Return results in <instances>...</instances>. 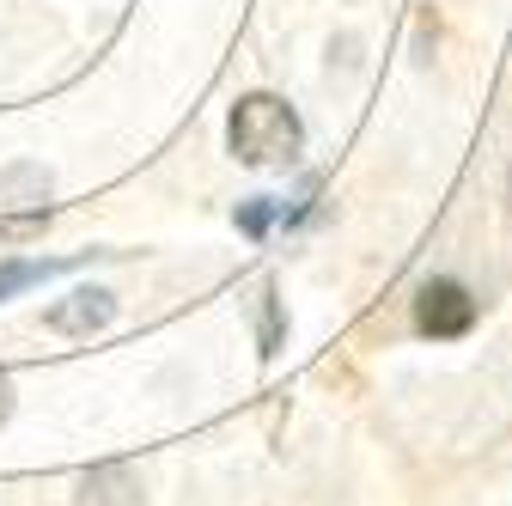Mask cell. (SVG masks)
Here are the masks:
<instances>
[{"label": "cell", "instance_id": "cell-1", "mask_svg": "<svg viewBox=\"0 0 512 506\" xmlns=\"http://www.w3.org/2000/svg\"><path fill=\"white\" fill-rule=\"evenodd\" d=\"M299 141H305V129H299L293 104H281L275 92L238 98V110H232V153L244 165H287L299 153Z\"/></svg>", "mask_w": 512, "mask_h": 506}, {"label": "cell", "instance_id": "cell-2", "mask_svg": "<svg viewBox=\"0 0 512 506\" xmlns=\"http://www.w3.org/2000/svg\"><path fill=\"white\" fill-rule=\"evenodd\" d=\"M476 324V299L458 281H427L415 293V330L421 336H464Z\"/></svg>", "mask_w": 512, "mask_h": 506}, {"label": "cell", "instance_id": "cell-3", "mask_svg": "<svg viewBox=\"0 0 512 506\" xmlns=\"http://www.w3.org/2000/svg\"><path fill=\"white\" fill-rule=\"evenodd\" d=\"M110 318H116V299H110L104 287H80V293L55 299V305L43 311V324H49L55 336H92V330H104Z\"/></svg>", "mask_w": 512, "mask_h": 506}, {"label": "cell", "instance_id": "cell-4", "mask_svg": "<svg viewBox=\"0 0 512 506\" xmlns=\"http://www.w3.org/2000/svg\"><path fill=\"white\" fill-rule=\"evenodd\" d=\"M141 500V482L128 464H104L80 482V506H135Z\"/></svg>", "mask_w": 512, "mask_h": 506}, {"label": "cell", "instance_id": "cell-5", "mask_svg": "<svg viewBox=\"0 0 512 506\" xmlns=\"http://www.w3.org/2000/svg\"><path fill=\"white\" fill-rule=\"evenodd\" d=\"M263 226H269V202H250L244 208V232H263Z\"/></svg>", "mask_w": 512, "mask_h": 506}, {"label": "cell", "instance_id": "cell-6", "mask_svg": "<svg viewBox=\"0 0 512 506\" xmlns=\"http://www.w3.org/2000/svg\"><path fill=\"white\" fill-rule=\"evenodd\" d=\"M7 415H13V378L0 372V421H7Z\"/></svg>", "mask_w": 512, "mask_h": 506}]
</instances>
